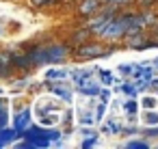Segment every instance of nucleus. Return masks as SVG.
<instances>
[{
  "mask_svg": "<svg viewBox=\"0 0 158 149\" xmlns=\"http://www.w3.org/2000/svg\"><path fill=\"white\" fill-rule=\"evenodd\" d=\"M106 2H110V5H123V2H128V0H106Z\"/></svg>",
  "mask_w": 158,
  "mask_h": 149,
  "instance_id": "obj_5",
  "label": "nucleus"
},
{
  "mask_svg": "<svg viewBox=\"0 0 158 149\" xmlns=\"http://www.w3.org/2000/svg\"><path fill=\"white\" fill-rule=\"evenodd\" d=\"M100 52H102L100 46H87V48H82V54L85 56H98Z\"/></svg>",
  "mask_w": 158,
  "mask_h": 149,
  "instance_id": "obj_2",
  "label": "nucleus"
},
{
  "mask_svg": "<svg viewBox=\"0 0 158 149\" xmlns=\"http://www.w3.org/2000/svg\"><path fill=\"white\" fill-rule=\"evenodd\" d=\"M98 7H100V0H85V5L80 7V13L89 15V13H93Z\"/></svg>",
  "mask_w": 158,
  "mask_h": 149,
  "instance_id": "obj_1",
  "label": "nucleus"
},
{
  "mask_svg": "<svg viewBox=\"0 0 158 149\" xmlns=\"http://www.w3.org/2000/svg\"><path fill=\"white\" fill-rule=\"evenodd\" d=\"M143 119L147 121V125H156V123H158V115H156V112H147Z\"/></svg>",
  "mask_w": 158,
  "mask_h": 149,
  "instance_id": "obj_4",
  "label": "nucleus"
},
{
  "mask_svg": "<svg viewBox=\"0 0 158 149\" xmlns=\"http://www.w3.org/2000/svg\"><path fill=\"white\" fill-rule=\"evenodd\" d=\"M141 104H143L145 108H149V110H152V108H156L158 99H156V97H143V99H141Z\"/></svg>",
  "mask_w": 158,
  "mask_h": 149,
  "instance_id": "obj_3",
  "label": "nucleus"
}]
</instances>
